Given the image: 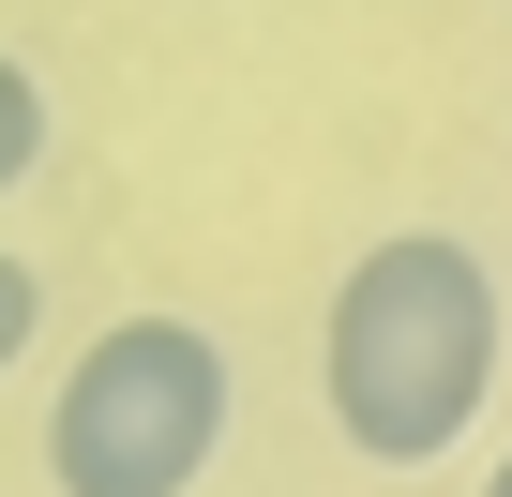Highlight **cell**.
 <instances>
[{"label":"cell","instance_id":"1","mask_svg":"<svg viewBox=\"0 0 512 497\" xmlns=\"http://www.w3.org/2000/svg\"><path fill=\"white\" fill-rule=\"evenodd\" d=\"M317 392H332L362 467H437L497 392V272H482V241H452V226L362 241L347 287H332V332H317Z\"/></svg>","mask_w":512,"mask_h":497},{"label":"cell","instance_id":"2","mask_svg":"<svg viewBox=\"0 0 512 497\" xmlns=\"http://www.w3.org/2000/svg\"><path fill=\"white\" fill-rule=\"evenodd\" d=\"M226 407H241V377L196 317H106L46 407V482L61 497H196V467L226 452Z\"/></svg>","mask_w":512,"mask_h":497},{"label":"cell","instance_id":"3","mask_svg":"<svg viewBox=\"0 0 512 497\" xmlns=\"http://www.w3.org/2000/svg\"><path fill=\"white\" fill-rule=\"evenodd\" d=\"M31 166H46V76H31L16 46H0V196H16Z\"/></svg>","mask_w":512,"mask_h":497},{"label":"cell","instance_id":"4","mask_svg":"<svg viewBox=\"0 0 512 497\" xmlns=\"http://www.w3.org/2000/svg\"><path fill=\"white\" fill-rule=\"evenodd\" d=\"M31 332H46V272L16 257V241H0V377L31 362Z\"/></svg>","mask_w":512,"mask_h":497},{"label":"cell","instance_id":"5","mask_svg":"<svg viewBox=\"0 0 512 497\" xmlns=\"http://www.w3.org/2000/svg\"><path fill=\"white\" fill-rule=\"evenodd\" d=\"M482 497H512V452H497V482H482Z\"/></svg>","mask_w":512,"mask_h":497}]
</instances>
